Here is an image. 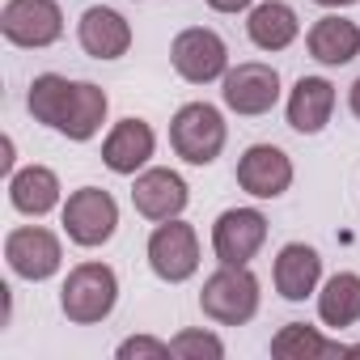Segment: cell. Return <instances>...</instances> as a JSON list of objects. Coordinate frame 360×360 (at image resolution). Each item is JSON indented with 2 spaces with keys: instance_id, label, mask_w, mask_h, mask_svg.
I'll use <instances>...</instances> for the list:
<instances>
[{
  "instance_id": "cell-17",
  "label": "cell",
  "mask_w": 360,
  "mask_h": 360,
  "mask_svg": "<svg viewBox=\"0 0 360 360\" xmlns=\"http://www.w3.org/2000/svg\"><path fill=\"white\" fill-rule=\"evenodd\" d=\"M9 204L22 212V217H47L56 208H64V187H60V178L56 169L47 165H22L9 174Z\"/></svg>"
},
{
  "instance_id": "cell-9",
  "label": "cell",
  "mask_w": 360,
  "mask_h": 360,
  "mask_svg": "<svg viewBox=\"0 0 360 360\" xmlns=\"http://www.w3.org/2000/svg\"><path fill=\"white\" fill-rule=\"evenodd\" d=\"M221 102L233 110V115H246V119H259L267 115L276 102H280V72L263 60H246L238 68L225 72L221 81Z\"/></svg>"
},
{
  "instance_id": "cell-10",
  "label": "cell",
  "mask_w": 360,
  "mask_h": 360,
  "mask_svg": "<svg viewBox=\"0 0 360 360\" xmlns=\"http://www.w3.org/2000/svg\"><path fill=\"white\" fill-rule=\"evenodd\" d=\"M131 204L144 221H174V217H183L187 204H191V187H187V178L169 169V165H148L136 174V183H131Z\"/></svg>"
},
{
  "instance_id": "cell-23",
  "label": "cell",
  "mask_w": 360,
  "mask_h": 360,
  "mask_svg": "<svg viewBox=\"0 0 360 360\" xmlns=\"http://www.w3.org/2000/svg\"><path fill=\"white\" fill-rule=\"evenodd\" d=\"M106 110H110L106 89H98L94 81H77V89H72V106H68V119H64L60 136H68L72 144L94 140V136L102 131V123H106Z\"/></svg>"
},
{
  "instance_id": "cell-18",
  "label": "cell",
  "mask_w": 360,
  "mask_h": 360,
  "mask_svg": "<svg viewBox=\"0 0 360 360\" xmlns=\"http://www.w3.org/2000/svg\"><path fill=\"white\" fill-rule=\"evenodd\" d=\"M305 47L309 56L322 64V68H343L360 56V26L352 18H339V13H326L309 26L305 34Z\"/></svg>"
},
{
  "instance_id": "cell-19",
  "label": "cell",
  "mask_w": 360,
  "mask_h": 360,
  "mask_svg": "<svg viewBox=\"0 0 360 360\" xmlns=\"http://www.w3.org/2000/svg\"><path fill=\"white\" fill-rule=\"evenodd\" d=\"M246 34L259 51H284L297 43L301 34V22H297V9L288 0H259L246 13Z\"/></svg>"
},
{
  "instance_id": "cell-7",
  "label": "cell",
  "mask_w": 360,
  "mask_h": 360,
  "mask_svg": "<svg viewBox=\"0 0 360 360\" xmlns=\"http://www.w3.org/2000/svg\"><path fill=\"white\" fill-rule=\"evenodd\" d=\"M0 34L13 47L43 51L64 39V9L56 0H5L0 9Z\"/></svg>"
},
{
  "instance_id": "cell-4",
  "label": "cell",
  "mask_w": 360,
  "mask_h": 360,
  "mask_svg": "<svg viewBox=\"0 0 360 360\" xmlns=\"http://www.w3.org/2000/svg\"><path fill=\"white\" fill-rule=\"evenodd\" d=\"M60 225H64L72 246L98 250L119 233V204L102 187H77L60 208Z\"/></svg>"
},
{
  "instance_id": "cell-3",
  "label": "cell",
  "mask_w": 360,
  "mask_h": 360,
  "mask_svg": "<svg viewBox=\"0 0 360 360\" xmlns=\"http://www.w3.org/2000/svg\"><path fill=\"white\" fill-rule=\"evenodd\" d=\"M229 123L212 102H187L169 119V148L187 165H212L225 153Z\"/></svg>"
},
{
  "instance_id": "cell-11",
  "label": "cell",
  "mask_w": 360,
  "mask_h": 360,
  "mask_svg": "<svg viewBox=\"0 0 360 360\" xmlns=\"http://www.w3.org/2000/svg\"><path fill=\"white\" fill-rule=\"evenodd\" d=\"M238 187L255 200H280L292 187V157L280 144H250L238 157Z\"/></svg>"
},
{
  "instance_id": "cell-1",
  "label": "cell",
  "mask_w": 360,
  "mask_h": 360,
  "mask_svg": "<svg viewBox=\"0 0 360 360\" xmlns=\"http://www.w3.org/2000/svg\"><path fill=\"white\" fill-rule=\"evenodd\" d=\"M263 305V284L250 271V263H221L204 288H200V309L217 326H246Z\"/></svg>"
},
{
  "instance_id": "cell-22",
  "label": "cell",
  "mask_w": 360,
  "mask_h": 360,
  "mask_svg": "<svg viewBox=\"0 0 360 360\" xmlns=\"http://www.w3.org/2000/svg\"><path fill=\"white\" fill-rule=\"evenodd\" d=\"M72 89H77V81H68L60 72H39L30 81V94H26V106H30L34 123L60 131L64 119H68V106H72Z\"/></svg>"
},
{
  "instance_id": "cell-13",
  "label": "cell",
  "mask_w": 360,
  "mask_h": 360,
  "mask_svg": "<svg viewBox=\"0 0 360 360\" xmlns=\"http://www.w3.org/2000/svg\"><path fill=\"white\" fill-rule=\"evenodd\" d=\"M267 242V217L259 208H225L212 225L217 263H250Z\"/></svg>"
},
{
  "instance_id": "cell-26",
  "label": "cell",
  "mask_w": 360,
  "mask_h": 360,
  "mask_svg": "<svg viewBox=\"0 0 360 360\" xmlns=\"http://www.w3.org/2000/svg\"><path fill=\"white\" fill-rule=\"evenodd\" d=\"M255 0H208V9L212 13H250Z\"/></svg>"
},
{
  "instance_id": "cell-25",
  "label": "cell",
  "mask_w": 360,
  "mask_h": 360,
  "mask_svg": "<svg viewBox=\"0 0 360 360\" xmlns=\"http://www.w3.org/2000/svg\"><path fill=\"white\" fill-rule=\"evenodd\" d=\"M115 356H119V360H144V356L165 360V356H174V352H169V339H157V335H131V339H123V343L115 347Z\"/></svg>"
},
{
  "instance_id": "cell-12",
  "label": "cell",
  "mask_w": 360,
  "mask_h": 360,
  "mask_svg": "<svg viewBox=\"0 0 360 360\" xmlns=\"http://www.w3.org/2000/svg\"><path fill=\"white\" fill-rule=\"evenodd\" d=\"M153 153H157V131L136 115L119 119L102 140V165L119 178H136L140 169H148Z\"/></svg>"
},
{
  "instance_id": "cell-28",
  "label": "cell",
  "mask_w": 360,
  "mask_h": 360,
  "mask_svg": "<svg viewBox=\"0 0 360 360\" xmlns=\"http://www.w3.org/2000/svg\"><path fill=\"white\" fill-rule=\"evenodd\" d=\"M13 161H18V157H13V140L5 136V157H0V169H5V174H13Z\"/></svg>"
},
{
  "instance_id": "cell-14",
  "label": "cell",
  "mask_w": 360,
  "mask_h": 360,
  "mask_svg": "<svg viewBox=\"0 0 360 360\" xmlns=\"http://www.w3.org/2000/svg\"><path fill=\"white\" fill-rule=\"evenodd\" d=\"M77 43L94 60H119L131 51V22L110 5H89L77 22Z\"/></svg>"
},
{
  "instance_id": "cell-15",
  "label": "cell",
  "mask_w": 360,
  "mask_h": 360,
  "mask_svg": "<svg viewBox=\"0 0 360 360\" xmlns=\"http://www.w3.org/2000/svg\"><path fill=\"white\" fill-rule=\"evenodd\" d=\"M271 284L284 301H305L322 288V255L309 246V242H288L280 246L276 255V267H271Z\"/></svg>"
},
{
  "instance_id": "cell-29",
  "label": "cell",
  "mask_w": 360,
  "mask_h": 360,
  "mask_svg": "<svg viewBox=\"0 0 360 360\" xmlns=\"http://www.w3.org/2000/svg\"><path fill=\"white\" fill-rule=\"evenodd\" d=\"M314 5H322V9H347V5H360V0H314Z\"/></svg>"
},
{
  "instance_id": "cell-16",
  "label": "cell",
  "mask_w": 360,
  "mask_h": 360,
  "mask_svg": "<svg viewBox=\"0 0 360 360\" xmlns=\"http://www.w3.org/2000/svg\"><path fill=\"white\" fill-rule=\"evenodd\" d=\"M335 85L326 77H301L292 89H288V102H284V115H288V127L297 136H318L326 131L330 115H335Z\"/></svg>"
},
{
  "instance_id": "cell-24",
  "label": "cell",
  "mask_w": 360,
  "mask_h": 360,
  "mask_svg": "<svg viewBox=\"0 0 360 360\" xmlns=\"http://www.w3.org/2000/svg\"><path fill=\"white\" fill-rule=\"evenodd\" d=\"M169 352L178 360H221L225 356V343L217 330H204V326H187V330H178L169 339Z\"/></svg>"
},
{
  "instance_id": "cell-27",
  "label": "cell",
  "mask_w": 360,
  "mask_h": 360,
  "mask_svg": "<svg viewBox=\"0 0 360 360\" xmlns=\"http://www.w3.org/2000/svg\"><path fill=\"white\" fill-rule=\"evenodd\" d=\"M347 106H352V115L360 119V77L352 81V89H347Z\"/></svg>"
},
{
  "instance_id": "cell-2",
  "label": "cell",
  "mask_w": 360,
  "mask_h": 360,
  "mask_svg": "<svg viewBox=\"0 0 360 360\" xmlns=\"http://www.w3.org/2000/svg\"><path fill=\"white\" fill-rule=\"evenodd\" d=\"M115 305H119V276H115L110 263L89 259V263H77L68 271V280L60 288V309H64L68 322L98 326L115 314Z\"/></svg>"
},
{
  "instance_id": "cell-30",
  "label": "cell",
  "mask_w": 360,
  "mask_h": 360,
  "mask_svg": "<svg viewBox=\"0 0 360 360\" xmlns=\"http://www.w3.org/2000/svg\"><path fill=\"white\" fill-rule=\"evenodd\" d=\"M347 356H360V343H352V347H347Z\"/></svg>"
},
{
  "instance_id": "cell-5",
  "label": "cell",
  "mask_w": 360,
  "mask_h": 360,
  "mask_svg": "<svg viewBox=\"0 0 360 360\" xmlns=\"http://www.w3.org/2000/svg\"><path fill=\"white\" fill-rule=\"evenodd\" d=\"M148 267L161 284H187L200 271V233L183 221H157V229L148 233Z\"/></svg>"
},
{
  "instance_id": "cell-21",
  "label": "cell",
  "mask_w": 360,
  "mask_h": 360,
  "mask_svg": "<svg viewBox=\"0 0 360 360\" xmlns=\"http://www.w3.org/2000/svg\"><path fill=\"white\" fill-rule=\"evenodd\" d=\"M318 318L330 330H347L360 322V276L356 271H335L318 288Z\"/></svg>"
},
{
  "instance_id": "cell-20",
  "label": "cell",
  "mask_w": 360,
  "mask_h": 360,
  "mask_svg": "<svg viewBox=\"0 0 360 360\" xmlns=\"http://www.w3.org/2000/svg\"><path fill=\"white\" fill-rule=\"evenodd\" d=\"M271 356L276 360H326V356H347L339 339H326L309 322H284L271 335Z\"/></svg>"
},
{
  "instance_id": "cell-6",
  "label": "cell",
  "mask_w": 360,
  "mask_h": 360,
  "mask_svg": "<svg viewBox=\"0 0 360 360\" xmlns=\"http://www.w3.org/2000/svg\"><path fill=\"white\" fill-rule=\"evenodd\" d=\"M169 64L187 85H212V81H225V72H229V47L217 30L187 26L169 43Z\"/></svg>"
},
{
  "instance_id": "cell-8",
  "label": "cell",
  "mask_w": 360,
  "mask_h": 360,
  "mask_svg": "<svg viewBox=\"0 0 360 360\" xmlns=\"http://www.w3.org/2000/svg\"><path fill=\"white\" fill-rule=\"evenodd\" d=\"M5 263H9L13 276H22L30 284H43L64 267V246L43 225H18V229L5 233Z\"/></svg>"
}]
</instances>
